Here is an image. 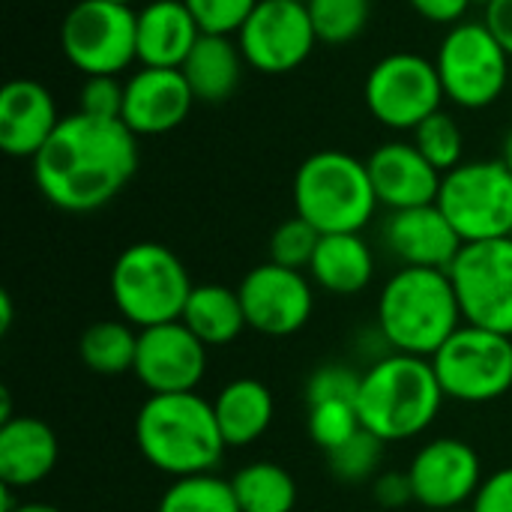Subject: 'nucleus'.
Instances as JSON below:
<instances>
[{
  "label": "nucleus",
  "instance_id": "nucleus-1",
  "mask_svg": "<svg viewBox=\"0 0 512 512\" xmlns=\"http://www.w3.org/2000/svg\"><path fill=\"white\" fill-rule=\"evenodd\" d=\"M138 171V135L123 120L75 111L60 120L33 156L39 195L63 213H93L111 204Z\"/></svg>",
  "mask_w": 512,
  "mask_h": 512
},
{
  "label": "nucleus",
  "instance_id": "nucleus-2",
  "mask_svg": "<svg viewBox=\"0 0 512 512\" xmlns=\"http://www.w3.org/2000/svg\"><path fill=\"white\" fill-rule=\"evenodd\" d=\"M135 444L147 465L174 480L216 471L228 450L213 402L198 393L147 396L135 417Z\"/></svg>",
  "mask_w": 512,
  "mask_h": 512
},
{
  "label": "nucleus",
  "instance_id": "nucleus-3",
  "mask_svg": "<svg viewBox=\"0 0 512 512\" xmlns=\"http://www.w3.org/2000/svg\"><path fill=\"white\" fill-rule=\"evenodd\" d=\"M462 324L447 270L399 267L378 297V330L399 354L432 360Z\"/></svg>",
  "mask_w": 512,
  "mask_h": 512
},
{
  "label": "nucleus",
  "instance_id": "nucleus-4",
  "mask_svg": "<svg viewBox=\"0 0 512 512\" xmlns=\"http://www.w3.org/2000/svg\"><path fill=\"white\" fill-rule=\"evenodd\" d=\"M444 399L432 360L390 351L363 369L357 414L381 441H408L435 423Z\"/></svg>",
  "mask_w": 512,
  "mask_h": 512
},
{
  "label": "nucleus",
  "instance_id": "nucleus-5",
  "mask_svg": "<svg viewBox=\"0 0 512 512\" xmlns=\"http://www.w3.org/2000/svg\"><path fill=\"white\" fill-rule=\"evenodd\" d=\"M294 210L321 234H360L378 204L369 168L345 150H318L294 174Z\"/></svg>",
  "mask_w": 512,
  "mask_h": 512
},
{
  "label": "nucleus",
  "instance_id": "nucleus-6",
  "mask_svg": "<svg viewBox=\"0 0 512 512\" xmlns=\"http://www.w3.org/2000/svg\"><path fill=\"white\" fill-rule=\"evenodd\" d=\"M108 288L120 318L144 330L180 321L195 285L174 249L144 240L126 246L117 255L108 276Z\"/></svg>",
  "mask_w": 512,
  "mask_h": 512
},
{
  "label": "nucleus",
  "instance_id": "nucleus-7",
  "mask_svg": "<svg viewBox=\"0 0 512 512\" xmlns=\"http://www.w3.org/2000/svg\"><path fill=\"white\" fill-rule=\"evenodd\" d=\"M435 66L447 102L465 111L495 105L512 78V57L483 21L453 24L438 45Z\"/></svg>",
  "mask_w": 512,
  "mask_h": 512
},
{
  "label": "nucleus",
  "instance_id": "nucleus-8",
  "mask_svg": "<svg viewBox=\"0 0 512 512\" xmlns=\"http://www.w3.org/2000/svg\"><path fill=\"white\" fill-rule=\"evenodd\" d=\"M435 204L462 243L512 237V171L501 159H471L447 171Z\"/></svg>",
  "mask_w": 512,
  "mask_h": 512
},
{
  "label": "nucleus",
  "instance_id": "nucleus-9",
  "mask_svg": "<svg viewBox=\"0 0 512 512\" xmlns=\"http://www.w3.org/2000/svg\"><path fill=\"white\" fill-rule=\"evenodd\" d=\"M447 399L489 405L512 390V336L462 324L432 357Z\"/></svg>",
  "mask_w": 512,
  "mask_h": 512
},
{
  "label": "nucleus",
  "instance_id": "nucleus-10",
  "mask_svg": "<svg viewBox=\"0 0 512 512\" xmlns=\"http://www.w3.org/2000/svg\"><path fill=\"white\" fill-rule=\"evenodd\" d=\"M63 57L84 75H120L138 60V12L111 0H78L60 24Z\"/></svg>",
  "mask_w": 512,
  "mask_h": 512
},
{
  "label": "nucleus",
  "instance_id": "nucleus-11",
  "mask_svg": "<svg viewBox=\"0 0 512 512\" xmlns=\"http://www.w3.org/2000/svg\"><path fill=\"white\" fill-rule=\"evenodd\" d=\"M363 99L381 126L414 132L426 117L441 111L447 96L435 60L417 51H393L369 69Z\"/></svg>",
  "mask_w": 512,
  "mask_h": 512
},
{
  "label": "nucleus",
  "instance_id": "nucleus-12",
  "mask_svg": "<svg viewBox=\"0 0 512 512\" xmlns=\"http://www.w3.org/2000/svg\"><path fill=\"white\" fill-rule=\"evenodd\" d=\"M447 273L465 324L512 336V237L465 243Z\"/></svg>",
  "mask_w": 512,
  "mask_h": 512
},
{
  "label": "nucleus",
  "instance_id": "nucleus-13",
  "mask_svg": "<svg viewBox=\"0 0 512 512\" xmlns=\"http://www.w3.org/2000/svg\"><path fill=\"white\" fill-rule=\"evenodd\" d=\"M237 45L255 72L285 75L300 69L318 45L306 0H258L237 30Z\"/></svg>",
  "mask_w": 512,
  "mask_h": 512
},
{
  "label": "nucleus",
  "instance_id": "nucleus-14",
  "mask_svg": "<svg viewBox=\"0 0 512 512\" xmlns=\"http://www.w3.org/2000/svg\"><path fill=\"white\" fill-rule=\"evenodd\" d=\"M237 294L249 330L273 339L300 333L315 312L312 279L303 270H291L273 261L252 267L237 285Z\"/></svg>",
  "mask_w": 512,
  "mask_h": 512
},
{
  "label": "nucleus",
  "instance_id": "nucleus-15",
  "mask_svg": "<svg viewBox=\"0 0 512 512\" xmlns=\"http://www.w3.org/2000/svg\"><path fill=\"white\" fill-rule=\"evenodd\" d=\"M408 480L420 507L447 512L474 501L486 477L480 453L468 441L432 438L414 453L408 465Z\"/></svg>",
  "mask_w": 512,
  "mask_h": 512
},
{
  "label": "nucleus",
  "instance_id": "nucleus-16",
  "mask_svg": "<svg viewBox=\"0 0 512 512\" xmlns=\"http://www.w3.org/2000/svg\"><path fill=\"white\" fill-rule=\"evenodd\" d=\"M207 372V345L183 324L168 321L138 330V357L132 375L150 396L195 393Z\"/></svg>",
  "mask_w": 512,
  "mask_h": 512
},
{
  "label": "nucleus",
  "instance_id": "nucleus-17",
  "mask_svg": "<svg viewBox=\"0 0 512 512\" xmlns=\"http://www.w3.org/2000/svg\"><path fill=\"white\" fill-rule=\"evenodd\" d=\"M381 240L402 267L423 270H450L465 246L438 204L390 210L381 225Z\"/></svg>",
  "mask_w": 512,
  "mask_h": 512
},
{
  "label": "nucleus",
  "instance_id": "nucleus-18",
  "mask_svg": "<svg viewBox=\"0 0 512 512\" xmlns=\"http://www.w3.org/2000/svg\"><path fill=\"white\" fill-rule=\"evenodd\" d=\"M195 102L198 99L180 69L141 66L126 78L120 120L138 138H153L177 129L189 117Z\"/></svg>",
  "mask_w": 512,
  "mask_h": 512
},
{
  "label": "nucleus",
  "instance_id": "nucleus-19",
  "mask_svg": "<svg viewBox=\"0 0 512 512\" xmlns=\"http://www.w3.org/2000/svg\"><path fill=\"white\" fill-rule=\"evenodd\" d=\"M378 204L387 210H408L435 204L444 174L414 147V141H387L366 159Z\"/></svg>",
  "mask_w": 512,
  "mask_h": 512
},
{
  "label": "nucleus",
  "instance_id": "nucleus-20",
  "mask_svg": "<svg viewBox=\"0 0 512 512\" xmlns=\"http://www.w3.org/2000/svg\"><path fill=\"white\" fill-rule=\"evenodd\" d=\"M51 90L33 78H15L0 90V147L6 156L30 159L60 126Z\"/></svg>",
  "mask_w": 512,
  "mask_h": 512
},
{
  "label": "nucleus",
  "instance_id": "nucleus-21",
  "mask_svg": "<svg viewBox=\"0 0 512 512\" xmlns=\"http://www.w3.org/2000/svg\"><path fill=\"white\" fill-rule=\"evenodd\" d=\"M57 459L60 444L45 420L18 414L0 423V486L30 489L51 477Z\"/></svg>",
  "mask_w": 512,
  "mask_h": 512
},
{
  "label": "nucleus",
  "instance_id": "nucleus-22",
  "mask_svg": "<svg viewBox=\"0 0 512 512\" xmlns=\"http://www.w3.org/2000/svg\"><path fill=\"white\" fill-rule=\"evenodd\" d=\"M201 33L183 0H150L138 9V63L180 69Z\"/></svg>",
  "mask_w": 512,
  "mask_h": 512
},
{
  "label": "nucleus",
  "instance_id": "nucleus-23",
  "mask_svg": "<svg viewBox=\"0 0 512 512\" xmlns=\"http://www.w3.org/2000/svg\"><path fill=\"white\" fill-rule=\"evenodd\" d=\"M213 411H216L225 444L228 447H249L258 438H264L267 429L273 426L276 402H273V393L264 381L234 378L216 393Z\"/></svg>",
  "mask_w": 512,
  "mask_h": 512
},
{
  "label": "nucleus",
  "instance_id": "nucleus-24",
  "mask_svg": "<svg viewBox=\"0 0 512 512\" xmlns=\"http://www.w3.org/2000/svg\"><path fill=\"white\" fill-rule=\"evenodd\" d=\"M309 276L318 288L336 297H354L375 279L372 246L360 234H321Z\"/></svg>",
  "mask_w": 512,
  "mask_h": 512
},
{
  "label": "nucleus",
  "instance_id": "nucleus-25",
  "mask_svg": "<svg viewBox=\"0 0 512 512\" xmlns=\"http://www.w3.org/2000/svg\"><path fill=\"white\" fill-rule=\"evenodd\" d=\"M246 60L234 36L222 33H201L195 48L189 51L180 72L186 75L198 102H225L237 90L243 78Z\"/></svg>",
  "mask_w": 512,
  "mask_h": 512
},
{
  "label": "nucleus",
  "instance_id": "nucleus-26",
  "mask_svg": "<svg viewBox=\"0 0 512 512\" xmlns=\"http://www.w3.org/2000/svg\"><path fill=\"white\" fill-rule=\"evenodd\" d=\"M180 321L207 345V348H225L234 339H240L246 324V312L240 303L237 288L228 285H195Z\"/></svg>",
  "mask_w": 512,
  "mask_h": 512
},
{
  "label": "nucleus",
  "instance_id": "nucleus-27",
  "mask_svg": "<svg viewBox=\"0 0 512 512\" xmlns=\"http://www.w3.org/2000/svg\"><path fill=\"white\" fill-rule=\"evenodd\" d=\"M81 363L93 375L117 378L135 369L138 357V330L129 321H96L81 333L78 342Z\"/></svg>",
  "mask_w": 512,
  "mask_h": 512
},
{
  "label": "nucleus",
  "instance_id": "nucleus-28",
  "mask_svg": "<svg viewBox=\"0 0 512 512\" xmlns=\"http://www.w3.org/2000/svg\"><path fill=\"white\" fill-rule=\"evenodd\" d=\"M243 512H294L297 483L276 462H249L231 477Z\"/></svg>",
  "mask_w": 512,
  "mask_h": 512
},
{
  "label": "nucleus",
  "instance_id": "nucleus-29",
  "mask_svg": "<svg viewBox=\"0 0 512 512\" xmlns=\"http://www.w3.org/2000/svg\"><path fill=\"white\" fill-rule=\"evenodd\" d=\"M156 512H243L237 504L234 486L225 477L195 474L174 480L159 498Z\"/></svg>",
  "mask_w": 512,
  "mask_h": 512
},
{
  "label": "nucleus",
  "instance_id": "nucleus-30",
  "mask_svg": "<svg viewBox=\"0 0 512 512\" xmlns=\"http://www.w3.org/2000/svg\"><path fill=\"white\" fill-rule=\"evenodd\" d=\"M306 9L324 45L354 42L372 18V0H306Z\"/></svg>",
  "mask_w": 512,
  "mask_h": 512
},
{
  "label": "nucleus",
  "instance_id": "nucleus-31",
  "mask_svg": "<svg viewBox=\"0 0 512 512\" xmlns=\"http://www.w3.org/2000/svg\"><path fill=\"white\" fill-rule=\"evenodd\" d=\"M414 147L441 171H453L459 168L465 159V135L462 126L456 123V117L450 111H435L432 117H426L417 129H414Z\"/></svg>",
  "mask_w": 512,
  "mask_h": 512
},
{
  "label": "nucleus",
  "instance_id": "nucleus-32",
  "mask_svg": "<svg viewBox=\"0 0 512 512\" xmlns=\"http://www.w3.org/2000/svg\"><path fill=\"white\" fill-rule=\"evenodd\" d=\"M384 447H387V441H381L369 429H360L342 447H336V450L327 453L330 474L339 483H348V486L375 480L378 471H381V462H384Z\"/></svg>",
  "mask_w": 512,
  "mask_h": 512
},
{
  "label": "nucleus",
  "instance_id": "nucleus-33",
  "mask_svg": "<svg viewBox=\"0 0 512 512\" xmlns=\"http://www.w3.org/2000/svg\"><path fill=\"white\" fill-rule=\"evenodd\" d=\"M318 243H321V231L294 213L291 219L279 222L276 231L270 234V261L291 270H309Z\"/></svg>",
  "mask_w": 512,
  "mask_h": 512
},
{
  "label": "nucleus",
  "instance_id": "nucleus-34",
  "mask_svg": "<svg viewBox=\"0 0 512 512\" xmlns=\"http://www.w3.org/2000/svg\"><path fill=\"white\" fill-rule=\"evenodd\" d=\"M306 426H309V438L324 453L342 447L348 438H354L363 429L354 402H321V405H309Z\"/></svg>",
  "mask_w": 512,
  "mask_h": 512
},
{
  "label": "nucleus",
  "instance_id": "nucleus-35",
  "mask_svg": "<svg viewBox=\"0 0 512 512\" xmlns=\"http://www.w3.org/2000/svg\"><path fill=\"white\" fill-rule=\"evenodd\" d=\"M363 372L348 363H324L306 381V408L321 402H354L360 396Z\"/></svg>",
  "mask_w": 512,
  "mask_h": 512
},
{
  "label": "nucleus",
  "instance_id": "nucleus-36",
  "mask_svg": "<svg viewBox=\"0 0 512 512\" xmlns=\"http://www.w3.org/2000/svg\"><path fill=\"white\" fill-rule=\"evenodd\" d=\"M183 3L195 15L204 33H222V36H237V30L258 6V0H183Z\"/></svg>",
  "mask_w": 512,
  "mask_h": 512
},
{
  "label": "nucleus",
  "instance_id": "nucleus-37",
  "mask_svg": "<svg viewBox=\"0 0 512 512\" xmlns=\"http://www.w3.org/2000/svg\"><path fill=\"white\" fill-rule=\"evenodd\" d=\"M123 93H126V81H120L117 75H90V78H84L78 111H84L90 117L120 120Z\"/></svg>",
  "mask_w": 512,
  "mask_h": 512
},
{
  "label": "nucleus",
  "instance_id": "nucleus-38",
  "mask_svg": "<svg viewBox=\"0 0 512 512\" xmlns=\"http://www.w3.org/2000/svg\"><path fill=\"white\" fill-rule=\"evenodd\" d=\"M471 512H512V465L498 468L483 480L471 501Z\"/></svg>",
  "mask_w": 512,
  "mask_h": 512
},
{
  "label": "nucleus",
  "instance_id": "nucleus-39",
  "mask_svg": "<svg viewBox=\"0 0 512 512\" xmlns=\"http://www.w3.org/2000/svg\"><path fill=\"white\" fill-rule=\"evenodd\" d=\"M372 498L384 510H402L414 501L408 471H384L372 480Z\"/></svg>",
  "mask_w": 512,
  "mask_h": 512
},
{
  "label": "nucleus",
  "instance_id": "nucleus-40",
  "mask_svg": "<svg viewBox=\"0 0 512 512\" xmlns=\"http://www.w3.org/2000/svg\"><path fill=\"white\" fill-rule=\"evenodd\" d=\"M408 3H411V9L420 18H426L432 24L453 27V24L465 21V15H468V9H471L474 0H408Z\"/></svg>",
  "mask_w": 512,
  "mask_h": 512
},
{
  "label": "nucleus",
  "instance_id": "nucleus-41",
  "mask_svg": "<svg viewBox=\"0 0 512 512\" xmlns=\"http://www.w3.org/2000/svg\"><path fill=\"white\" fill-rule=\"evenodd\" d=\"M483 24L512 57V0H489L483 6Z\"/></svg>",
  "mask_w": 512,
  "mask_h": 512
},
{
  "label": "nucleus",
  "instance_id": "nucleus-42",
  "mask_svg": "<svg viewBox=\"0 0 512 512\" xmlns=\"http://www.w3.org/2000/svg\"><path fill=\"white\" fill-rule=\"evenodd\" d=\"M0 312H3L0 315V333H6L12 327V297L6 291L0 294Z\"/></svg>",
  "mask_w": 512,
  "mask_h": 512
},
{
  "label": "nucleus",
  "instance_id": "nucleus-43",
  "mask_svg": "<svg viewBox=\"0 0 512 512\" xmlns=\"http://www.w3.org/2000/svg\"><path fill=\"white\" fill-rule=\"evenodd\" d=\"M12 512H63L60 507H54V504H42V501H21L18 507Z\"/></svg>",
  "mask_w": 512,
  "mask_h": 512
},
{
  "label": "nucleus",
  "instance_id": "nucleus-44",
  "mask_svg": "<svg viewBox=\"0 0 512 512\" xmlns=\"http://www.w3.org/2000/svg\"><path fill=\"white\" fill-rule=\"evenodd\" d=\"M498 159L512 171V129L507 132V138H504V147H501V156H498Z\"/></svg>",
  "mask_w": 512,
  "mask_h": 512
},
{
  "label": "nucleus",
  "instance_id": "nucleus-45",
  "mask_svg": "<svg viewBox=\"0 0 512 512\" xmlns=\"http://www.w3.org/2000/svg\"><path fill=\"white\" fill-rule=\"evenodd\" d=\"M111 3H120V6H132L135 0H111Z\"/></svg>",
  "mask_w": 512,
  "mask_h": 512
},
{
  "label": "nucleus",
  "instance_id": "nucleus-46",
  "mask_svg": "<svg viewBox=\"0 0 512 512\" xmlns=\"http://www.w3.org/2000/svg\"><path fill=\"white\" fill-rule=\"evenodd\" d=\"M474 3H483V6H486V3H489V0H474Z\"/></svg>",
  "mask_w": 512,
  "mask_h": 512
},
{
  "label": "nucleus",
  "instance_id": "nucleus-47",
  "mask_svg": "<svg viewBox=\"0 0 512 512\" xmlns=\"http://www.w3.org/2000/svg\"><path fill=\"white\" fill-rule=\"evenodd\" d=\"M510 90H512V78H510Z\"/></svg>",
  "mask_w": 512,
  "mask_h": 512
},
{
  "label": "nucleus",
  "instance_id": "nucleus-48",
  "mask_svg": "<svg viewBox=\"0 0 512 512\" xmlns=\"http://www.w3.org/2000/svg\"><path fill=\"white\" fill-rule=\"evenodd\" d=\"M447 512H459V510H447Z\"/></svg>",
  "mask_w": 512,
  "mask_h": 512
}]
</instances>
